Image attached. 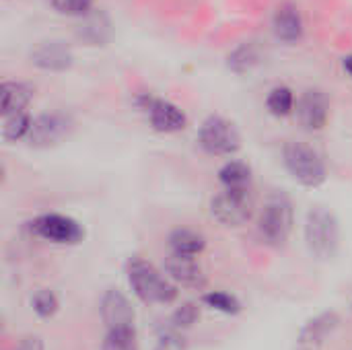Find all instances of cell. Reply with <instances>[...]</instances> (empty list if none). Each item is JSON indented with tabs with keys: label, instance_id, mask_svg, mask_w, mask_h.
Listing matches in <instances>:
<instances>
[{
	"label": "cell",
	"instance_id": "cell-1",
	"mask_svg": "<svg viewBox=\"0 0 352 350\" xmlns=\"http://www.w3.org/2000/svg\"><path fill=\"white\" fill-rule=\"evenodd\" d=\"M128 283L134 295L148 305H169L177 299V287L169 276H163L151 262L132 258L126 264Z\"/></svg>",
	"mask_w": 352,
	"mask_h": 350
},
{
	"label": "cell",
	"instance_id": "cell-2",
	"mask_svg": "<svg viewBox=\"0 0 352 350\" xmlns=\"http://www.w3.org/2000/svg\"><path fill=\"white\" fill-rule=\"evenodd\" d=\"M295 225L293 200L285 192H272L264 200V206L258 217V235L270 248H283Z\"/></svg>",
	"mask_w": 352,
	"mask_h": 350
},
{
	"label": "cell",
	"instance_id": "cell-3",
	"mask_svg": "<svg viewBox=\"0 0 352 350\" xmlns=\"http://www.w3.org/2000/svg\"><path fill=\"white\" fill-rule=\"evenodd\" d=\"M305 241L318 260H332L340 243V227L336 215L326 206H314L305 219Z\"/></svg>",
	"mask_w": 352,
	"mask_h": 350
},
{
	"label": "cell",
	"instance_id": "cell-4",
	"mask_svg": "<svg viewBox=\"0 0 352 350\" xmlns=\"http://www.w3.org/2000/svg\"><path fill=\"white\" fill-rule=\"evenodd\" d=\"M283 163L289 175L305 188H320L328 179L324 159L318 155V151L303 142H287L283 149Z\"/></svg>",
	"mask_w": 352,
	"mask_h": 350
},
{
	"label": "cell",
	"instance_id": "cell-5",
	"mask_svg": "<svg viewBox=\"0 0 352 350\" xmlns=\"http://www.w3.org/2000/svg\"><path fill=\"white\" fill-rule=\"evenodd\" d=\"M198 144L206 155L233 157L241 149V134L235 124L219 113H210L198 130Z\"/></svg>",
	"mask_w": 352,
	"mask_h": 350
},
{
	"label": "cell",
	"instance_id": "cell-6",
	"mask_svg": "<svg viewBox=\"0 0 352 350\" xmlns=\"http://www.w3.org/2000/svg\"><path fill=\"white\" fill-rule=\"evenodd\" d=\"M254 190H227L223 188L210 200V215L227 227L245 225L254 215Z\"/></svg>",
	"mask_w": 352,
	"mask_h": 350
},
{
	"label": "cell",
	"instance_id": "cell-7",
	"mask_svg": "<svg viewBox=\"0 0 352 350\" xmlns=\"http://www.w3.org/2000/svg\"><path fill=\"white\" fill-rule=\"evenodd\" d=\"M33 235L56 243V245H76L85 239V229L78 221L58 212H43L29 223Z\"/></svg>",
	"mask_w": 352,
	"mask_h": 350
},
{
	"label": "cell",
	"instance_id": "cell-8",
	"mask_svg": "<svg viewBox=\"0 0 352 350\" xmlns=\"http://www.w3.org/2000/svg\"><path fill=\"white\" fill-rule=\"evenodd\" d=\"M74 118L66 111H47L33 118V126L29 132V144L33 149H52L74 132Z\"/></svg>",
	"mask_w": 352,
	"mask_h": 350
},
{
	"label": "cell",
	"instance_id": "cell-9",
	"mask_svg": "<svg viewBox=\"0 0 352 350\" xmlns=\"http://www.w3.org/2000/svg\"><path fill=\"white\" fill-rule=\"evenodd\" d=\"M136 103L148 116V122H151L153 130H157L161 134H175V132L184 130L186 124H188V118H186L184 109L177 107L175 103H171L169 99L142 93L136 99Z\"/></svg>",
	"mask_w": 352,
	"mask_h": 350
},
{
	"label": "cell",
	"instance_id": "cell-10",
	"mask_svg": "<svg viewBox=\"0 0 352 350\" xmlns=\"http://www.w3.org/2000/svg\"><path fill=\"white\" fill-rule=\"evenodd\" d=\"M295 116L303 130H307V132L322 130L330 118V101H328L326 93L320 89H307L297 99Z\"/></svg>",
	"mask_w": 352,
	"mask_h": 350
},
{
	"label": "cell",
	"instance_id": "cell-11",
	"mask_svg": "<svg viewBox=\"0 0 352 350\" xmlns=\"http://www.w3.org/2000/svg\"><path fill=\"white\" fill-rule=\"evenodd\" d=\"M29 62L45 72H66L74 64V54L64 41L50 39L37 43L29 52Z\"/></svg>",
	"mask_w": 352,
	"mask_h": 350
},
{
	"label": "cell",
	"instance_id": "cell-12",
	"mask_svg": "<svg viewBox=\"0 0 352 350\" xmlns=\"http://www.w3.org/2000/svg\"><path fill=\"white\" fill-rule=\"evenodd\" d=\"M340 324V318L336 311H324L316 318H311L299 332L297 350H320L326 340L336 332Z\"/></svg>",
	"mask_w": 352,
	"mask_h": 350
},
{
	"label": "cell",
	"instance_id": "cell-13",
	"mask_svg": "<svg viewBox=\"0 0 352 350\" xmlns=\"http://www.w3.org/2000/svg\"><path fill=\"white\" fill-rule=\"evenodd\" d=\"M101 320L107 330L111 328H134V307L120 289H109L101 299Z\"/></svg>",
	"mask_w": 352,
	"mask_h": 350
},
{
	"label": "cell",
	"instance_id": "cell-14",
	"mask_svg": "<svg viewBox=\"0 0 352 350\" xmlns=\"http://www.w3.org/2000/svg\"><path fill=\"white\" fill-rule=\"evenodd\" d=\"M165 272L175 285H182L188 289H202L206 285L204 270L198 266L196 258H190V256L169 254L165 258Z\"/></svg>",
	"mask_w": 352,
	"mask_h": 350
},
{
	"label": "cell",
	"instance_id": "cell-15",
	"mask_svg": "<svg viewBox=\"0 0 352 350\" xmlns=\"http://www.w3.org/2000/svg\"><path fill=\"white\" fill-rule=\"evenodd\" d=\"M272 31L276 39L285 43H297L303 37V19L299 8L291 2L280 4L272 17Z\"/></svg>",
	"mask_w": 352,
	"mask_h": 350
},
{
	"label": "cell",
	"instance_id": "cell-16",
	"mask_svg": "<svg viewBox=\"0 0 352 350\" xmlns=\"http://www.w3.org/2000/svg\"><path fill=\"white\" fill-rule=\"evenodd\" d=\"M76 37L87 45H105L111 39V21L101 10H91L80 19L76 27Z\"/></svg>",
	"mask_w": 352,
	"mask_h": 350
},
{
	"label": "cell",
	"instance_id": "cell-17",
	"mask_svg": "<svg viewBox=\"0 0 352 350\" xmlns=\"http://www.w3.org/2000/svg\"><path fill=\"white\" fill-rule=\"evenodd\" d=\"M33 99V87L23 80H4L0 87V113L10 116L25 111Z\"/></svg>",
	"mask_w": 352,
	"mask_h": 350
},
{
	"label": "cell",
	"instance_id": "cell-18",
	"mask_svg": "<svg viewBox=\"0 0 352 350\" xmlns=\"http://www.w3.org/2000/svg\"><path fill=\"white\" fill-rule=\"evenodd\" d=\"M169 248H171V254L196 258V256H200L204 252L206 239H204L202 233H198L194 229L179 227V229H173L171 231V235H169Z\"/></svg>",
	"mask_w": 352,
	"mask_h": 350
},
{
	"label": "cell",
	"instance_id": "cell-19",
	"mask_svg": "<svg viewBox=\"0 0 352 350\" xmlns=\"http://www.w3.org/2000/svg\"><path fill=\"white\" fill-rule=\"evenodd\" d=\"M219 182L227 190H252V167L243 161H227L219 169Z\"/></svg>",
	"mask_w": 352,
	"mask_h": 350
},
{
	"label": "cell",
	"instance_id": "cell-20",
	"mask_svg": "<svg viewBox=\"0 0 352 350\" xmlns=\"http://www.w3.org/2000/svg\"><path fill=\"white\" fill-rule=\"evenodd\" d=\"M262 60V54H260V47L256 43H241L237 45L229 56H227V66L229 70H233L235 74H245V72H252Z\"/></svg>",
	"mask_w": 352,
	"mask_h": 350
},
{
	"label": "cell",
	"instance_id": "cell-21",
	"mask_svg": "<svg viewBox=\"0 0 352 350\" xmlns=\"http://www.w3.org/2000/svg\"><path fill=\"white\" fill-rule=\"evenodd\" d=\"M31 126H33V120H31V116L27 111L2 116V138L6 142L27 140L29 132H31Z\"/></svg>",
	"mask_w": 352,
	"mask_h": 350
},
{
	"label": "cell",
	"instance_id": "cell-22",
	"mask_svg": "<svg viewBox=\"0 0 352 350\" xmlns=\"http://www.w3.org/2000/svg\"><path fill=\"white\" fill-rule=\"evenodd\" d=\"M266 107L276 118H285V116L293 113L295 111V95H293V91L289 87H285V85L274 87L266 97Z\"/></svg>",
	"mask_w": 352,
	"mask_h": 350
},
{
	"label": "cell",
	"instance_id": "cell-23",
	"mask_svg": "<svg viewBox=\"0 0 352 350\" xmlns=\"http://www.w3.org/2000/svg\"><path fill=\"white\" fill-rule=\"evenodd\" d=\"M101 350H138L136 328H111L105 332Z\"/></svg>",
	"mask_w": 352,
	"mask_h": 350
},
{
	"label": "cell",
	"instance_id": "cell-24",
	"mask_svg": "<svg viewBox=\"0 0 352 350\" xmlns=\"http://www.w3.org/2000/svg\"><path fill=\"white\" fill-rule=\"evenodd\" d=\"M202 303L214 311H221V314H227V316H235L239 314L241 309V303L237 301V297L229 295V293H223V291H212V293H206L202 297Z\"/></svg>",
	"mask_w": 352,
	"mask_h": 350
},
{
	"label": "cell",
	"instance_id": "cell-25",
	"mask_svg": "<svg viewBox=\"0 0 352 350\" xmlns=\"http://www.w3.org/2000/svg\"><path fill=\"white\" fill-rule=\"evenodd\" d=\"M198 318H200V307L196 305V303H184L182 307H177L173 314H171V318H169V322H167V326L169 328H173V330H188V328H192L196 322H198Z\"/></svg>",
	"mask_w": 352,
	"mask_h": 350
},
{
	"label": "cell",
	"instance_id": "cell-26",
	"mask_svg": "<svg viewBox=\"0 0 352 350\" xmlns=\"http://www.w3.org/2000/svg\"><path fill=\"white\" fill-rule=\"evenodd\" d=\"M31 305H33V311H35L39 318H43V320L54 318L56 311H58V307H60L58 297H56L50 289H39V291H35V295H33V299H31Z\"/></svg>",
	"mask_w": 352,
	"mask_h": 350
},
{
	"label": "cell",
	"instance_id": "cell-27",
	"mask_svg": "<svg viewBox=\"0 0 352 350\" xmlns=\"http://www.w3.org/2000/svg\"><path fill=\"white\" fill-rule=\"evenodd\" d=\"M52 6L66 17H78L82 19L93 10V0H50Z\"/></svg>",
	"mask_w": 352,
	"mask_h": 350
},
{
	"label": "cell",
	"instance_id": "cell-28",
	"mask_svg": "<svg viewBox=\"0 0 352 350\" xmlns=\"http://www.w3.org/2000/svg\"><path fill=\"white\" fill-rule=\"evenodd\" d=\"M188 342H186V336L182 330H173L169 326H165L157 338V344L155 350H186Z\"/></svg>",
	"mask_w": 352,
	"mask_h": 350
},
{
	"label": "cell",
	"instance_id": "cell-29",
	"mask_svg": "<svg viewBox=\"0 0 352 350\" xmlns=\"http://www.w3.org/2000/svg\"><path fill=\"white\" fill-rule=\"evenodd\" d=\"M10 350H43V340L39 336H27Z\"/></svg>",
	"mask_w": 352,
	"mask_h": 350
},
{
	"label": "cell",
	"instance_id": "cell-30",
	"mask_svg": "<svg viewBox=\"0 0 352 350\" xmlns=\"http://www.w3.org/2000/svg\"><path fill=\"white\" fill-rule=\"evenodd\" d=\"M342 66H344V70L349 72V76H351V78H352V54H351V56H346V58H344Z\"/></svg>",
	"mask_w": 352,
	"mask_h": 350
}]
</instances>
